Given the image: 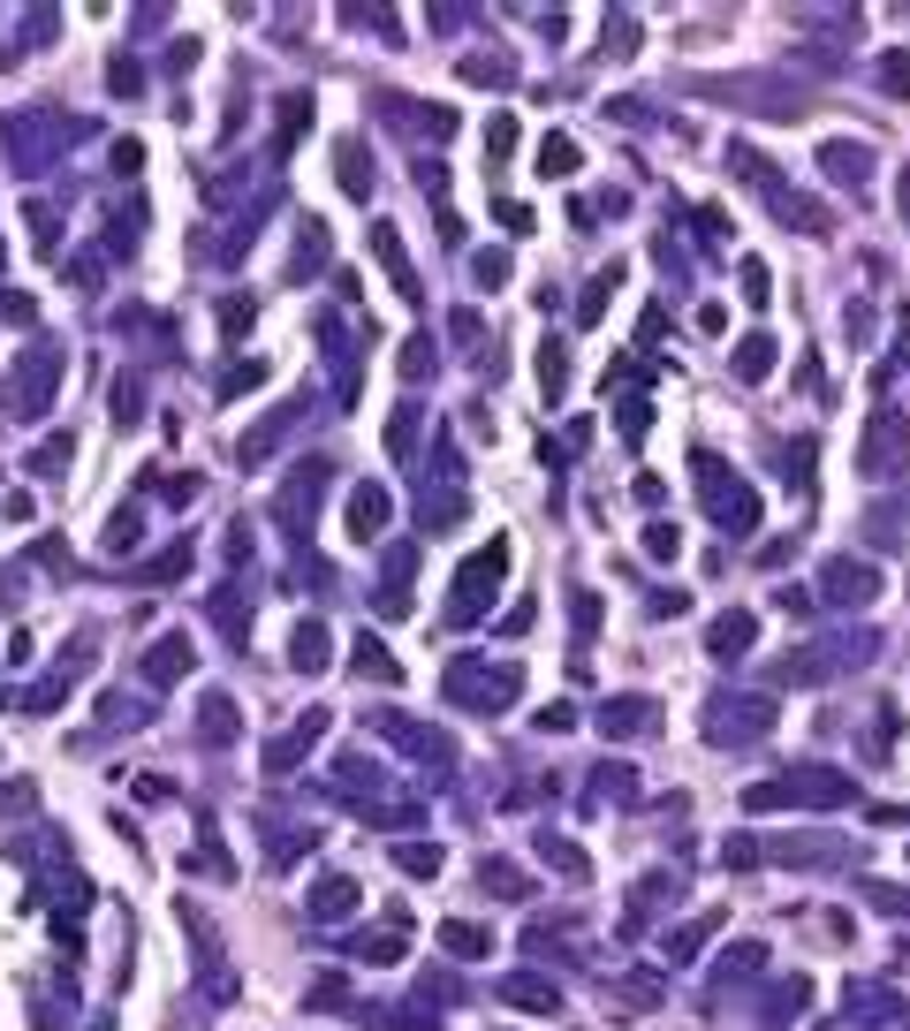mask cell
Segmentation results:
<instances>
[{
  "instance_id": "obj_3",
  "label": "cell",
  "mask_w": 910,
  "mask_h": 1031,
  "mask_svg": "<svg viewBox=\"0 0 910 1031\" xmlns=\"http://www.w3.org/2000/svg\"><path fill=\"white\" fill-rule=\"evenodd\" d=\"M819 591H827V599H842V607H858V599H881V570H858V562H827V570H819Z\"/></svg>"
},
{
  "instance_id": "obj_6",
  "label": "cell",
  "mask_w": 910,
  "mask_h": 1031,
  "mask_svg": "<svg viewBox=\"0 0 910 1031\" xmlns=\"http://www.w3.org/2000/svg\"><path fill=\"white\" fill-rule=\"evenodd\" d=\"M752 637H758V614H752V607H744V614H721L706 645H714V660H737V652H744Z\"/></svg>"
},
{
  "instance_id": "obj_14",
  "label": "cell",
  "mask_w": 910,
  "mask_h": 1031,
  "mask_svg": "<svg viewBox=\"0 0 910 1031\" xmlns=\"http://www.w3.org/2000/svg\"><path fill=\"white\" fill-rule=\"evenodd\" d=\"M881 92H888V99H910V53H881Z\"/></svg>"
},
{
  "instance_id": "obj_11",
  "label": "cell",
  "mask_w": 910,
  "mask_h": 1031,
  "mask_svg": "<svg viewBox=\"0 0 910 1031\" xmlns=\"http://www.w3.org/2000/svg\"><path fill=\"white\" fill-rule=\"evenodd\" d=\"M441 948H448V956H486L493 933H486V925H441Z\"/></svg>"
},
{
  "instance_id": "obj_19",
  "label": "cell",
  "mask_w": 910,
  "mask_h": 1031,
  "mask_svg": "<svg viewBox=\"0 0 910 1031\" xmlns=\"http://www.w3.org/2000/svg\"><path fill=\"white\" fill-rule=\"evenodd\" d=\"M349 902H357V887H349V880H326V887H319V910H326V918H342Z\"/></svg>"
},
{
  "instance_id": "obj_23",
  "label": "cell",
  "mask_w": 910,
  "mask_h": 1031,
  "mask_svg": "<svg viewBox=\"0 0 910 1031\" xmlns=\"http://www.w3.org/2000/svg\"><path fill=\"white\" fill-rule=\"evenodd\" d=\"M403 372H410V380H426V372H433V349H426V341H410V349H403Z\"/></svg>"
},
{
  "instance_id": "obj_13",
  "label": "cell",
  "mask_w": 910,
  "mask_h": 1031,
  "mask_svg": "<svg viewBox=\"0 0 910 1031\" xmlns=\"http://www.w3.org/2000/svg\"><path fill=\"white\" fill-rule=\"evenodd\" d=\"M342 190H349V197H364V190H372V167H364V145H342Z\"/></svg>"
},
{
  "instance_id": "obj_18",
  "label": "cell",
  "mask_w": 910,
  "mask_h": 1031,
  "mask_svg": "<svg viewBox=\"0 0 910 1031\" xmlns=\"http://www.w3.org/2000/svg\"><path fill=\"white\" fill-rule=\"evenodd\" d=\"M357 675H395V668H387V645H380V637H364V645H357Z\"/></svg>"
},
{
  "instance_id": "obj_7",
  "label": "cell",
  "mask_w": 910,
  "mask_h": 1031,
  "mask_svg": "<svg viewBox=\"0 0 910 1031\" xmlns=\"http://www.w3.org/2000/svg\"><path fill=\"white\" fill-rule=\"evenodd\" d=\"M562 387H570V349H562V334H547L539 341V395L562 403Z\"/></svg>"
},
{
  "instance_id": "obj_24",
  "label": "cell",
  "mask_w": 910,
  "mask_h": 1031,
  "mask_svg": "<svg viewBox=\"0 0 910 1031\" xmlns=\"http://www.w3.org/2000/svg\"><path fill=\"white\" fill-rule=\"evenodd\" d=\"M645 554H652V562H668V554H675V531H668V524H652V531H645Z\"/></svg>"
},
{
  "instance_id": "obj_15",
  "label": "cell",
  "mask_w": 910,
  "mask_h": 1031,
  "mask_svg": "<svg viewBox=\"0 0 910 1031\" xmlns=\"http://www.w3.org/2000/svg\"><path fill=\"white\" fill-rule=\"evenodd\" d=\"M508 1002H516V1009H539V1017H547V1009H554L562 994H554V986H531V979H508Z\"/></svg>"
},
{
  "instance_id": "obj_17",
  "label": "cell",
  "mask_w": 910,
  "mask_h": 1031,
  "mask_svg": "<svg viewBox=\"0 0 910 1031\" xmlns=\"http://www.w3.org/2000/svg\"><path fill=\"white\" fill-rule=\"evenodd\" d=\"M319 660H326V630H319V622H303V630H297V668H319Z\"/></svg>"
},
{
  "instance_id": "obj_5",
  "label": "cell",
  "mask_w": 910,
  "mask_h": 1031,
  "mask_svg": "<svg viewBox=\"0 0 910 1031\" xmlns=\"http://www.w3.org/2000/svg\"><path fill=\"white\" fill-rule=\"evenodd\" d=\"M714 721H721L714 736H721V743H737V736H752V729H766V721H774V706H766V698H737V706H721Z\"/></svg>"
},
{
  "instance_id": "obj_22",
  "label": "cell",
  "mask_w": 910,
  "mask_h": 1031,
  "mask_svg": "<svg viewBox=\"0 0 910 1031\" xmlns=\"http://www.w3.org/2000/svg\"><path fill=\"white\" fill-rule=\"evenodd\" d=\"M486 887H493V895H524V873H508V865H486Z\"/></svg>"
},
{
  "instance_id": "obj_10",
  "label": "cell",
  "mask_w": 910,
  "mask_h": 1031,
  "mask_svg": "<svg viewBox=\"0 0 910 1031\" xmlns=\"http://www.w3.org/2000/svg\"><path fill=\"white\" fill-rule=\"evenodd\" d=\"M380 516H387V493H372V485H364V493L349 501V531H357V539H372V531H380Z\"/></svg>"
},
{
  "instance_id": "obj_9",
  "label": "cell",
  "mask_w": 910,
  "mask_h": 1031,
  "mask_svg": "<svg viewBox=\"0 0 910 1031\" xmlns=\"http://www.w3.org/2000/svg\"><path fill=\"white\" fill-rule=\"evenodd\" d=\"M182 668H190V645H182V637H167L159 652H145V675H152V683H175Z\"/></svg>"
},
{
  "instance_id": "obj_16",
  "label": "cell",
  "mask_w": 910,
  "mask_h": 1031,
  "mask_svg": "<svg viewBox=\"0 0 910 1031\" xmlns=\"http://www.w3.org/2000/svg\"><path fill=\"white\" fill-rule=\"evenodd\" d=\"M819 159H827L835 175H850V182H858V175L873 167V159H865V152H858V145H827V152H819Z\"/></svg>"
},
{
  "instance_id": "obj_8",
  "label": "cell",
  "mask_w": 910,
  "mask_h": 1031,
  "mask_svg": "<svg viewBox=\"0 0 910 1031\" xmlns=\"http://www.w3.org/2000/svg\"><path fill=\"white\" fill-rule=\"evenodd\" d=\"M600 721H607V736H645V729L660 721V706H645V698H614Z\"/></svg>"
},
{
  "instance_id": "obj_21",
  "label": "cell",
  "mask_w": 910,
  "mask_h": 1031,
  "mask_svg": "<svg viewBox=\"0 0 910 1031\" xmlns=\"http://www.w3.org/2000/svg\"><path fill=\"white\" fill-rule=\"evenodd\" d=\"M403 865L426 880V873H441V858H433V842H403Z\"/></svg>"
},
{
  "instance_id": "obj_4",
  "label": "cell",
  "mask_w": 910,
  "mask_h": 1031,
  "mask_svg": "<svg viewBox=\"0 0 910 1031\" xmlns=\"http://www.w3.org/2000/svg\"><path fill=\"white\" fill-rule=\"evenodd\" d=\"M903 463V418H873L865 433V470H896Z\"/></svg>"
},
{
  "instance_id": "obj_2",
  "label": "cell",
  "mask_w": 910,
  "mask_h": 1031,
  "mask_svg": "<svg viewBox=\"0 0 910 1031\" xmlns=\"http://www.w3.org/2000/svg\"><path fill=\"white\" fill-rule=\"evenodd\" d=\"M698 478H706V501H714V516H721V524H737V531H744V524L758 516V501L744 493V478H729L714 455H698Z\"/></svg>"
},
{
  "instance_id": "obj_1",
  "label": "cell",
  "mask_w": 910,
  "mask_h": 1031,
  "mask_svg": "<svg viewBox=\"0 0 910 1031\" xmlns=\"http://www.w3.org/2000/svg\"><path fill=\"white\" fill-rule=\"evenodd\" d=\"M501 562H508V554H501V547H486V554L455 577V591H448V614H455V622H478V614H486V591H493V577H501Z\"/></svg>"
},
{
  "instance_id": "obj_12",
  "label": "cell",
  "mask_w": 910,
  "mask_h": 1031,
  "mask_svg": "<svg viewBox=\"0 0 910 1031\" xmlns=\"http://www.w3.org/2000/svg\"><path fill=\"white\" fill-rule=\"evenodd\" d=\"M737 372H744V380H766V372H774V341H766V334H752V341L737 349Z\"/></svg>"
},
{
  "instance_id": "obj_20",
  "label": "cell",
  "mask_w": 910,
  "mask_h": 1031,
  "mask_svg": "<svg viewBox=\"0 0 910 1031\" xmlns=\"http://www.w3.org/2000/svg\"><path fill=\"white\" fill-rule=\"evenodd\" d=\"M539 167H547V175H570V167H577V145H570V137H554V145L539 152Z\"/></svg>"
},
{
  "instance_id": "obj_25",
  "label": "cell",
  "mask_w": 910,
  "mask_h": 1031,
  "mask_svg": "<svg viewBox=\"0 0 910 1031\" xmlns=\"http://www.w3.org/2000/svg\"><path fill=\"white\" fill-rule=\"evenodd\" d=\"M896 197H903V220H910V175H903V190H896Z\"/></svg>"
}]
</instances>
